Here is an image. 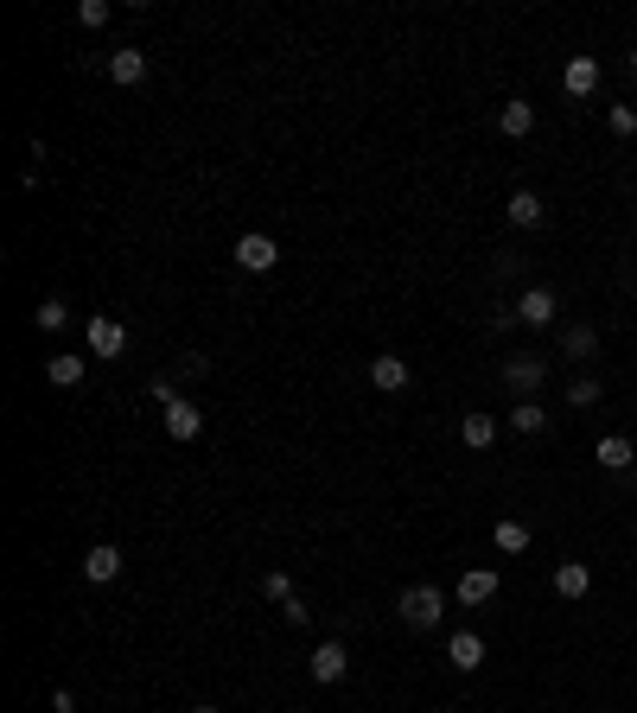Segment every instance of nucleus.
<instances>
[{
  "instance_id": "7c9ffc66",
  "label": "nucleus",
  "mask_w": 637,
  "mask_h": 713,
  "mask_svg": "<svg viewBox=\"0 0 637 713\" xmlns=\"http://www.w3.org/2000/svg\"><path fill=\"white\" fill-rule=\"evenodd\" d=\"M516 325H523V319H516V306H497L491 312V332H516Z\"/></svg>"
},
{
  "instance_id": "f257e3e1",
  "label": "nucleus",
  "mask_w": 637,
  "mask_h": 713,
  "mask_svg": "<svg viewBox=\"0 0 637 713\" xmlns=\"http://www.w3.org/2000/svg\"><path fill=\"white\" fill-rule=\"evenodd\" d=\"M395 612H402V624H408V631H434V624L446 618V593L421 580V586H408V593L395 599Z\"/></svg>"
},
{
  "instance_id": "f8f14e48",
  "label": "nucleus",
  "mask_w": 637,
  "mask_h": 713,
  "mask_svg": "<svg viewBox=\"0 0 637 713\" xmlns=\"http://www.w3.org/2000/svg\"><path fill=\"white\" fill-rule=\"evenodd\" d=\"M306 669H313V682H325V688H332V682H344L351 656H344V643L332 637V643H319V650H313V663H306Z\"/></svg>"
},
{
  "instance_id": "9d476101",
  "label": "nucleus",
  "mask_w": 637,
  "mask_h": 713,
  "mask_svg": "<svg viewBox=\"0 0 637 713\" xmlns=\"http://www.w3.org/2000/svg\"><path fill=\"white\" fill-rule=\"evenodd\" d=\"M504 217L516 223V230H542V217H548V204H542V191H510V204H504Z\"/></svg>"
},
{
  "instance_id": "6ab92c4d",
  "label": "nucleus",
  "mask_w": 637,
  "mask_h": 713,
  "mask_svg": "<svg viewBox=\"0 0 637 713\" xmlns=\"http://www.w3.org/2000/svg\"><path fill=\"white\" fill-rule=\"evenodd\" d=\"M593 459L606 465V472H618V478H625L637 452H631V440H625V433H606V440H599V452H593Z\"/></svg>"
},
{
  "instance_id": "a878e982",
  "label": "nucleus",
  "mask_w": 637,
  "mask_h": 713,
  "mask_svg": "<svg viewBox=\"0 0 637 713\" xmlns=\"http://www.w3.org/2000/svg\"><path fill=\"white\" fill-rule=\"evenodd\" d=\"M77 26H109V0H77Z\"/></svg>"
},
{
  "instance_id": "2f4dec72",
  "label": "nucleus",
  "mask_w": 637,
  "mask_h": 713,
  "mask_svg": "<svg viewBox=\"0 0 637 713\" xmlns=\"http://www.w3.org/2000/svg\"><path fill=\"white\" fill-rule=\"evenodd\" d=\"M51 713H77V694H71V688H58V694H51Z\"/></svg>"
},
{
  "instance_id": "393cba45",
  "label": "nucleus",
  "mask_w": 637,
  "mask_h": 713,
  "mask_svg": "<svg viewBox=\"0 0 637 713\" xmlns=\"http://www.w3.org/2000/svg\"><path fill=\"white\" fill-rule=\"evenodd\" d=\"M58 325H71V306H64V300H45V306H39V332H58Z\"/></svg>"
},
{
  "instance_id": "a211bd4d",
  "label": "nucleus",
  "mask_w": 637,
  "mask_h": 713,
  "mask_svg": "<svg viewBox=\"0 0 637 713\" xmlns=\"http://www.w3.org/2000/svg\"><path fill=\"white\" fill-rule=\"evenodd\" d=\"M459 440H466L472 452H485V446L497 440V414H485V408H472L466 421H459Z\"/></svg>"
},
{
  "instance_id": "4468645a",
  "label": "nucleus",
  "mask_w": 637,
  "mask_h": 713,
  "mask_svg": "<svg viewBox=\"0 0 637 713\" xmlns=\"http://www.w3.org/2000/svg\"><path fill=\"white\" fill-rule=\"evenodd\" d=\"M109 77L122 83V90H134V83H147V51H141V45H122V51L109 58Z\"/></svg>"
},
{
  "instance_id": "c85d7f7f",
  "label": "nucleus",
  "mask_w": 637,
  "mask_h": 713,
  "mask_svg": "<svg viewBox=\"0 0 637 713\" xmlns=\"http://www.w3.org/2000/svg\"><path fill=\"white\" fill-rule=\"evenodd\" d=\"M179 376H185V382H198V376H211V357H198V351H192V357H179Z\"/></svg>"
},
{
  "instance_id": "473e14b6",
  "label": "nucleus",
  "mask_w": 637,
  "mask_h": 713,
  "mask_svg": "<svg viewBox=\"0 0 637 713\" xmlns=\"http://www.w3.org/2000/svg\"><path fill=\"white\" fill-rule=\"evenodd\" d=\"M631 77H637V45H631Z\"/></svg>"
},
{
  "instance_id": "423d86ee",
  "label": "nucleus",
  "mask_w": 637,
  "mask_h": 713,
  "mask_svg": "<svg viewBox=\"0 0 637 713\" xmlns=\"http://www.w3.org/2000/svg\"><path fill=\"white\" fill-rule=\"evenodd\" d=\"M370 382L383 395H402L408 382H415V370H408V357H395V351H383V357H370Z\"/></svg>"
},
{
  "instance_id": "39448f33",
  "label": "nucleus",
  "mask_w": 637,
  "mask_h": 713,
  "mask_svg": "<svg viewBox=\"0 0 637 713\" xmlns=\"http://www.w3.org/2000/svg\"><path fill=\"white\" fill-rule=\"evenodd\" d=\"M128 351V325L109 319V312H96L90 319V357H122Z\"/></svg>"
},
{
  "instance_id": "9b49d317",
  "label": "nucleus",
  "mask_w": 637,
  "mask_h": 713,
  "mask_svg": "<svg viewBox=\"0 0 637 713\" xmlns=\"http://www.w3.org/2000/svg\"><path fill=\"white\" fill-rule=\"evenodd\" d=\"M166 433H172V440H198V433H204V408L192 402V395H179V402L166 408Z\"/></svg>"
},
{
  "instance_id": "f03ea898",
  "label": "nucleus",
  "mask_w": 637,
  "mask_h": 713,
  "mask_svg": "<svg viewBox=\"0 0 637 713\" xmlns=\"http://www.w3.org/2000/svg\"><path fill=\"white\" fill-rule=\"evenodd\" d=\"M504 382H510V395H516V402H536V389L548 382V357H536V351H516V357H504Z\"/></svg>"
},
{
  "instance_id": "ddd939ff",
  "label": "nucleus",
  "mask_w": 637,
  "mask_h": 713,
  "mask_svg": "<svg viewBox=\"0 0 637 713\" xmlns=\"http://www.w3.org/2000/svg\"><path fill=\"white\" fill-rule=\"evenodd\" d=\"M561 90H567V96H593V90H599V58H587V51H580V58H567Z\"/></svg>"
},
{
  "instance_id": "aec40b11",
  "label": "nucleus",
  "mask_w": 637,
  "mask_h": 713,
  "mask_svg": "<svg viewBox=\"0 0 637 713\" xmlns=\"http://www.w3.org/2000/svg\"><path fill=\"white\" fill-rule=\"evenodd\" d=\"M491 542H497V554H523L529 548V523H523V516H497Z\"/></svg>"
},
{
  "instance_id": "dca6fc26",
  "label": "nucleus",
  "mask_w": 637,
  "mask_h": 713,
  "mask_svg": "<svg viewBox=\"0 0 637 713\" xmlns=\"http://www.w3.org/2000/svg\"><path fill=\"white\" fill-rule=\"evenodd\" d=\"M599 351V332H593V325H561V357L567 363H587Z\"/></svg>"
},
{
  "instance_id": "bb28decb",
  "label": "nucleus",
  "mask_w": 637,
  "mask_h": 713,
  "mask_svg": "<svg viewBox=\"0 0 637 713\" xmlns=\"http://www.w3.org/2000/svg\"><path fill=\"white\" fill-rule=\"evenodd\" d=\"M262 593L274 605H287V599H294V580H287V573H262Z\"/></svg>"
},
{
  "instance_id": "1a4fd4ad",
  "label": "nucleus",
  "mask_w": 637,
  "mask_h": 713,
  "mask_svg": "<svg viewBox=\"0 0 637 713\" xmlns=\"http://www.w3.org/2000/svg\"><path fill=\"white\" fill-rule=\"evenodd\" d=\"M529 128H536V102H529V96H510L504 109H497V134H504V141H523Z\"/></svg>"
},
{
  "instance_id": "412c9836",
  "label": "nucleus",
  "mask_w": 637,
  "mask_h": 713,
  "mask_svg": "<svg viewBox=\"0 0 637 713\" xmlns=\"http://www.w3.org/2000/svg\"><path fill=\"white\" fill-rule=\"evenodd\" d=\"M83 370H90V363H83L77 351H58V357L45 363V376L58 382V389H77V382H83Z\"/></svg>"
},
{
  "instance_id": "4be33fe9",
  "label": "nucleus",
  "mask_w": 637,
  "mask_h": 713,
  "mask_svg": "<svg viewBox=\"0 0 637 713\" xmlns=\"http://www.w3.org/2000/svg\"><path fill=\"white\" fill-rule=\"evenodd\" d=\"M599 395H606V382H599V376H574V382H567V408H593Z\"/></svg>"
},
{
  "instance_id": "72a5a7b5",
  "label": "nucleus",
  "mask_w": 637,
  "mask_h": 713,
  "mask_svg": "<svg viewBox=\"0 0 637 713\" xmlns=\"http://www.w3.org/2000/svg\"><path fill=\"white\" fill-rule=\"evenodd\" d=\"M192 713H217V707H192Z\"/></svg>"
},
{
  "instance_id": "0eeeda50",
  "label": "nucleus",
  "mask_w": 637,
  "mask_h": 713,
  "mask_svg": "<svg viewBox=\"0 0 637 713\" xmlns=\"http://www.w3.org/2000/svg\"><path fill=\"white\" fill-rule=\"evenodd\" d=\"M83 580H90V586L122 580V548H115V542H96L90 554H83Z\"/></svg>"
},
{
  "instance_id": "7ed1b4c3",
  "label": "nucleus",
  "mask_w": 637,
  "mask_h": 713,
  "mask_svg": "<svg viewBox=\"0 0 637 713\" xmlns=\"http://www.w3.org/2000/svg\"><path fill=\"white\" fill-rule=\"evenodd\" d=\"M274 262H281V249H274V236H262V230L236 236V268H243V274H268Z\"/></svg>"
},
{
  "instance_id": "6e6552de",
  "label": "nucleus",
  "mask_w": 637,
  "mask_h": 713,
  "mask_svg": "<svg viewBox=\"0 0 637 713\" xmlns=\"http://www.w3.org/2000/svg\"><path fill=\"white\" fill-rule=\"evenodd\" d=\"M446 663H453L459 675L485 669V637H478V631H453V637H446Z\"/></svg>"
},
{
  "instance_id": "c756f323",
  "label": "nucleus",
  "mask_w": 637,
  "mask_h": 713,
  "mask_svg": "<svg viewBox=\"0 0 637 713\" xmlns=\"http://www.w3.org/2000/svg\"><path fill=\"white\" fill-rule=\"evenodd\" d=\"M281 618H287V624H294V631H300V624H313V612H306V605H300V593H294V599H287V605H281Z\"/></svg>"
},
{
  "instance_id": "20e7f679",
  "label": "nucleus",
  "mask_w": 637,
  "mask_h": 713,
  "mask_svg": "<svg viewBox=\"0 0 637 713\" xmlns=\"http://www.w3.org/2000/svg\"><path fill=\"white\" fill-rule=\"evenodd\" d=\"M555 312H561V300H555V287H529L523 300H516V319H523L529 332H548V325H555Z\"/></svg>"
},
{
  "instance_id": "2eb2a0df",
  "label": "nucleus",
  "mask_w": 637,
  "mask_h": 713,
  "mask_svg": "<svg viewBox=\"0 0 637 713\" xmlns=\"http://www.w3.org/2000/svg\"><path fill=\"white\" fill-rule=\"evenodd\" d=\"M491 599H497V567L459 573V605H491Z\"/></svg>"
},
{
  "instance_id": "cd10ccee",
  "label": "nucleus",
  "mask_w": 637,
  "mask_h": 713,
  "mask_svg": "<svg viewBox=\"0 0 637 713\" xmlns=\"http://www.w3.org/2000/svg\"><path fill=\"white\" fill-rule=\"evenodd\" d=\"M606 121H612V134H637V109H625V102H612Z\"/></svg>"
},
{
  "instance_id": "b1692460",
  "label": "nucleus",
  "mask_w": 637,
  "mask_h": 713,
  "mask_svg": "<svg viewBox=\"0 0 637 713\" xmlns=\"http://www.w3.org/2000/svg\"><path fill=\"white\" fill-rule=\"evenodd\" d=\"M147 402L172 408V402H179V376H153V382H147Z\"/></svg>"
},
{
  "instance_id": "f3484780",
  "label": "nucleus",
  "mask_w": 637,
  "mask_h": 713,
  "mask_svg": "<svg viewBox=\"0 0 637 713\" xmlns=\"http://www.w3.org/2000/svg\"><path fill=\"white\" fill-rule=\"evenodd\" d=\"M587 586H593V567L587 561H561L555 567V593L561 599H587Z\"/></svg>"
},
{
  "instance_id": "5701e85b",
  "label": "nucleus",
  "mask_w": 637,
  "mask_h": 713,
  "mask_svg": "<svg viewBox=\"0 0 637 713\" xmlns=\"http://www.w3.org/2000/svg\"><path fill=\"white\" fill-rule=\"evenodd\" d=\"M510 427H516V433H542V427H548V408H542V402H516V408H510Z\"/></svg>"
}]
</instances>
